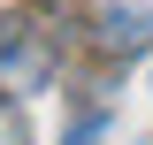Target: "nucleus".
I'll return each mask as SVG.
<instances>
[{"label": "nucleus", "mask_w": 153, "mask_h": 145, "mask_svg": "<svg viewBox=\"0 0 153 145\" xmlns=\"http://www.w3.org/2000/svg\"><path fill=\"white\" fill-rule=\"evenodd\" d=\"M46 76H54V31H46V16H8L0 23V99L38 92Z\"/></svg>", "instance_id": "f257e3e1"}, {"label": "nucleus", "mask_w": 153, "mask_h": 145, "mask_svg": "<svg viewBox=\"0 0 153 145\" xmlns=\"http://www.w3.org/2000/svg\"><path fill=\"white\" fill-rule=\"evenodd\" d=\"M100 23H107V31H100V38H107V54H130V46H146V31H153V16L138 8V0H115Z\"/></svg>", "instance_id": "f03ea898"}, {"label": "nucleus", "mask_w": 153, "mask_h": 145, "mask_svg": "<svg viewBox=\"0 0 153 145\" xmlns=\"http://www.w3.org/2000/svg\"><path fill=\"white\" fill-rule=\"evenodd\" d=\"M100 130H107V115H100V107L76 115V122H69V145H100Z\"/></svg>", "instance_id": "7ed1b4c3"}]
</instances>
